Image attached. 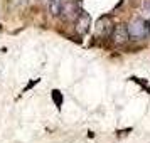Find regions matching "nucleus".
Here are the masks:
<instances>
[{"label":"nucleus","instance_id":"1","mask_svg":"<svg viewBox=\"0 0 150 143\" xmlns=\"http://www.w3.org/2000/svg\"><path fill=\"white\" fill-rule=\"evenodd\" d=\"M127 29H128V37L135 39V41H140V39H145L150 35V24L147 20H142V19L132 20Z\"/></svg>","mask_w":150,"mask_h":143},{"label":"nucleus","instance_id":"2","mask_svg":"<svg viewBox=\"0 0 150 143\" xmlns=\"http://www.w3.org/2000/svg\"><path fill=\"white\" fill-rule=\"evenodd\" d=\"M89 25H91V15L88 12H81L76 19V24H74V30L78 35H84L86 32L89 30Z\"/></svg>","mask_w":150,"mask_h":143},{"label":"nucleus","instance_id":"3","mask_svg":"<svg viewBox=\"0 0 150 143\" xmlns=\"http://www.w3.org/2000/svg\"><path fill=\"white\" fill-rule=\"evenodd\" d=\"M111 35H113V41H115V44H125V42L130 39V37H128V29L125 27L123 24H118L116 27H113Z\"/></svg>","mask_w":150,"mask_h":143},{"label":"nucleus","instance_id":"4","mask_svg":"<svg viewBox=\"0 0 150 143\" xmlns=\"http://www.w3.org/2000/svg\"><path fill=\"white\" fill-rule=\"evenodd\" d=\"M111 32H113V25H111V22H110L106 17L98 22V25H96V34L100 35V37H108Z\"/></svg>","mask_w":150,"mask_h":143},{"label":"nucleus","instance_id":"5","mask_svg":"<svg viewBox=\"0 0 150 143\" xmlns=\"http://www.w3.org/2000/svg\"><path fill=\"white\" fill-rule=\"evenodd\" d=\"M49 12L52 15H59L62 12V0H51L49 2Z\"/></svg>","mask_w":150,"mask_h":143},{"label":"nucleus","instance_id":"6","mask_svg":"<svg viewBox=\"0 0 150 143\" xmlns=\"http://www.w3.org/2000/svg\"><path fill=\"white\" fill-rule=\"evenodd\" d=\"M52 99H54V103H56V106H57V108H61V106H62V94H61V91L54 89V91H52Z\"/></svg>","mask_w":150,"mask_h":143}]
</instances>
